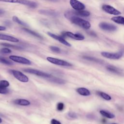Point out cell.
Instances as JSON below:
<instances>
[{
	"instance_id": "6da1fadb",
	"label": "cell",
	"mask_w": 124,
	"mask_h": 124,
	"mask_svg": "<svg viewBox=\"0 0 124 124\" xmlns=\"http://www.w3.org/2000/svg\"><path fill=\"white\" fill-rule=\"evenodd\" d=\"M69 19L73 23L77 25L78 26L86 30L90 29L91 26V23L88 21H87L76 16H72L70 17Z\"/></svg>"
},
{
	"instance_id": "7a4b0ae2",
	"label": "cell",
	"mask_w": 124,
	"mask_h": 124,
	"mask_svg": "<svg viewBox=\"0 0 124 124\" xmlns=\"http://www.w3.org/2000/svg\"><path fill=\"white\" fill-rule=\"evenodd\" d=\"M23 71L30 74H33L38 77L45 78H50L52 77V76L49 74H48L46 72H44L43 71H41L38 70L32 69V68H26L23 69Z\"/></svg>"
},
{
	"instance_id": "3957f363",
	"label": "cell",
	"mask_w": 124,
	"mask_h": 124,
	"mask_svg": "<svg viewBox=\"0 0 124 124\" xmlns=\"http://www.w3.org/2000/svg\"><path fill=\"white\" fill-rule=\"evenodd\" d=\"M46 60L50 62L58 65H60V66H67V67H69V66H72V64L68 62L65 61H64L63 60L55 58H53L51 57H47L46 58Z\"/></svg>"
},
{
	"instance_id": "277c9868",
	"label": "cell",
	"mask_w": 124,
	"mask_h": 124,
	"mask_svg": "<svg viewBox=\"0 0 124 124\" xmlns=\"http://www.w3.org/2000/svg\"><path fill=\"white\" fill-rule=\"evenodd\" d=\"M11 72L14 77L18 80L22 82H27L29 81L28 77L21 72L16 70H12Z\"/></svg>"
},
{
	"instance_id": "5b68a950",
	"label": "cell",
	"mask_w": 124,
	"mask_h": 124,
	"mask_svg": "<svg viewBox=\"0 0 124 124\" xmlns=\"http://www.w3.org/2000/svg\"><path fill=\"white\" fill-rule=\"evenodd\" d=\"M101 54L102 56L110 59L117 60L121 58L123 55V51H119L116 53H111L108 52H102Z\"/></svg>"
},
{
	"instance_id": "8992f818",
	"label": "cell",
	"mask_w": 124,
	"mask_h": 124,
	"mask_svg": "<svg viewBox=\"0 0 124 124\" xmlns=\"http://www.w3.org/2000/svg\"><path fill=\"white\" fill-rule=\"evenodd\" d=\"M9 58L10 60H12L13 61L23 64H27V65H30L31 64V62L29 59L25 58L23 57H20L16 55H11L9 56Z\"/></svg>"
},
{
	"instance_id": "52a82bcc",
	"label": "cell",
	"mask_w": 124,
	"mask_h": 124,
	"mask_svg": "<svg viewBox=\"0 0 124 124\" xmlns=\"http://www.w3.org/2000/svg\"><path fill=\"white\" fill-rule=\"evenodd\" d=\"M102 9L104 11L110 15L118 16L121 14V13L119 10L109 5L103 4L102 6Z\"/></svg>"
},
{
	"instance_id": "ba28073f",
	"label": "cell",
	"mask_w": 124,
	"mask_h": 124,
	"mask_svg": "<svg viewBox=\"0 0 124 124\" xmlns=\"http://www.w3.org/2000/svg\"><path fill=\"white\" fill-rule=\"evenodd\" d=\"M62 36L63 38L65 37H68L77 40H83L84 39V36L83 35L80 33H73L70 31L64 32Z\"/></svg>"
},
{
	"instance_id": "9c48e42d",
	"label": "cell",
	"mask_w": 124,
	"mask_h": 124,
	"mask_svg": "<svg viewBox=\"0 0 124 124\" xmlns=\"http://www.w3.org/2000/svg\"><path fill=\"white\" fill-rule=\"evenodd\" d=\"M71 7L76 11H81L85 9V5L78 0H70Z\"/></svg>"
},
{
	"instance_id": "30bf717a",
	"label": "cell",
	"mask_w": 124,
	"mask_h": 124,
	"mask_svg": "<svg viewBox=\"0 0 124 124\" xmlns=\"http://www.w3.org/2000/svg\"><path fill=\"white\" fill-rule=\"evenodd\" d=\"M99 27L104 31H113L117 30V27L113 24L107 22H101L99 24Z\"/></svg>"
},
{
	"instance_id": "8fae6325",
	"label": "cell",
	"mask_w": 124,
	"mask_h": 124,
	"mask_svg": "<svg viewBox=\"0 0 124 124\" xmlns=\"http://www.w3.org/2000/svg\"><path fill=\"white\" fill-rule=\"evenodd\" d=\"M47 34L49 36H50L51 37L54 38L55 40H58L59 42H60L62 44H63V45H64L66 46H71V44L70 43H69L67 41H66L64 39V38L62 37V36H58L57 35H56V34H55L54 33H52L51 32H48Z\"/></svg>"
},
{
	"instance_id": "7c38bea8",
	"label": "cell",
	"mask_w": 124,
	"mask_h": 124,
	"mask_svg": "<svg viewBox=\"0 0 124 124\" xmlns=\"http://www.w3.org/2000/svg\"><path fill=\"white\" fill-rule=\"evenodd\" d=\"M0 40L7 41L14 43H17L19 42V40L17 38L12 36L3 34H0Z\"/></svg>"
},
{
	"instance_id": "4fadbf2b",
	"label": "cell",
	"mask_w": 124,
	"mask_h": 124,
	"mask_svg": "<svg viewBox=\"0 0 124 124\" xmlns=\"http://www.w3.org/2000/svg\"><path fill=\"white\" fill-rule=\"evenodd\" d=\"M19 3L33 8H35L37 6V4L36 2L29 0H20Z\"/></svg>"
},
{
	"instance_id": "5bb4252c",
	"label": "cell",
	"mask_w": 124,
	"mask_h": 124,
	"mask_svg": "<svg viewBox=\"0 0 124 124\" xmlns=\"http://www.w3.org/2000/svg\"><path fill=\"white\" fill-rule=\"evenodd\" d=\"M14 102L15 104L23 106H27L31 104L29 101L25 99H16L14 100Z\"/></svg>"
},
{
	"instance_id": "9a60e30c",
	"label": "cell",
	"mask_w": 124,
	"mask_h": 124,
	"mask_svg": "<svg viewBox=\"0 0 124 124\" xmlns=\"http://www.w3.org/2000/svg\"><path fill=\"white\" fill-rule=\"evenodd\" d=\"M77 93L82 96H89L91 94L90 91L84 87H79L77 89Z\"/></svg>"
},
{
	"instance_id": "2e32d148",
	"label": "cell",
	"mask_w": 124,
	"mask_h": 124,
	"mask_svg": "<svg viewBox=\"0 0 124 124\" xmlns=\"http://www.w3.org/2000/svg\"><path fill=\"white\" fill-rule=\"evenodd\" d=\"M49 80L53 83L59 84H64L66 82V81L63 79L58 78H55L52 77L51 78H48Z\"/></svg>"
},
{
	"instance_id": "e0dca14e",
	"label": "cell",
	"mask_w": 124,
	"mask_h": 124,
	"mask_svg": "<svg viewBox=\"0 0 124 124\" xmlns=\"http://www.w3.org/2000/svg\"><path fill=\"white\" fill-rule=\"evenodd\" d=\"M111 19L113 21L117 24L124 25V17L122 16H116L112 17Z\"/></svg>"
},
{
	"instance_id": "ac0fdd59",
	"label": "cell",
	"mask_w": 124,
	"mask_h": 124,
	"mask_svg": "<svg viewBox=\"0 0 124 124\" xmlns=\"http://www.w3.org/2000/svg\"><path fill=\"white\" fill-rule=\"evenodd\" d=\"M100 113L104 117L109 119H113L115 117L114 114L104 110H101L100 111Z\"/></svg>"
},
{
	"instance_id": "d6986e66",
	"label": "cell",
	"mask_w": 124,
	"mask_h": 124,
	"mask_svg": "<svg viewBox=\"0 0 124 124\" xmlns=\"http://www.w3.org/2000/svg\"><path fill=\"white\" fill-rule=\"evenodd\" d=\"M39 13L42 15H46V16H56L57 13L54 11L51 10H40L39 11Z\"/></svg>"
},
{
	"instance_id": "ffe728a7",
	"label": "cell",
	"mask_w": 124,
	"mask_h": 124,
	"mask_svg": "<svg viewBox=\"0 0 124 124\" xmlns=\"http://www.w3.org/2000/svg\"><path fill=\"white\" fill-rule=\"evenodd\" d=\"M23 30L25 31L28 32V33H29V34H31V35H33V36H35V37H36L39 38H40V39H42V37L41 36V35H40V34H38V33H37V32H35V31H31V30H29V29H27V28H23Z\"/></svg>"
},
{
	"instance_id": "44dd1931",
	"label": "cell",
	"mask_w": 124,
	"mask_h": 124,
	"mask_svg": "<svg viewBox=\"0 0 124 124\" xmlns=\"http://www.w3.org/2000/svg\"><path fill=\"white\" fill-rule=\"evenodd\" d=\"M97 94L99 96H100L102 98H103V99H104L106 100H110L111 99V96L105 93L102 92H98Z\"/></svg>"
},
{
	"instance_id": "7402d4cb",
	"label": "cell",
	"mask_w": 124,
	"mask_h": 124,
	"mask_svg": "<svg viewBox=\"0 0 124 124\" xmlns=\"http://www.w3.org/2000/svg\"><path fill=\"white\" fill-rule=\"evenodd\" d=\"M106 68L110 72L116 73V74H120V72L119 71L118 69L115 66L111 65H108L106 66Z\"/></svg>"
},
{
	"instance_id": "603a6c76",
	"label": "cell",
	"mask_w": 124,
	"mask_h": 124,
	"mask_svg": "<svg viewBox=\"0 0 124 124\" xmlns=\"http://www.w3.org/2000/svg\"><path fill=\"white\" fill-rule=\"evenodd\" d=\"M0 45H2V46H7V47H11V48L16 49H21L22 48L20 46H15V45H12V44H8V43H0Z\"/></svg>"
},
{
	"instance_id": "cb8c5ba5",
	"label": "cell",
	"mask_w": 124,
	"mask_h": 124,
	"mask_svg": "<svg viewBox=\"0 0 124 124\" xmlns=\"http://www.w3.org/2000/svg\"><path fill=\"white\" fill-rule=\"evenodd\" d=\"M0 62L8 65H11L13 64V63L11 61L8 60L5 58L2 57H0Z\"/></svg>"
},
{
	"instance_id": "d4e9b609",
	"label": "cell",
	"mask_w": 124,
	"mask_h": 124,
	"mask_svg": "<svg viewBox=\"0 0 124 124\" xmlns=\"http://www.w3.org/2000/svg\"><path fill=\"white\" fill-rule=\"evenodd\" d=\"M12 19H13V20L14 22H16V23H18V24H20V25H21L24 26H27V25L25 22H24L22 21L21 20H20L17 16H13V17H12Z\"/></svg>"
},
{
	"instance_id": "484cf974",
	"label": "cell",
	"mask_w": 124,
	"mask_h": 124,
	"mask_svg": "<svg viewBox=\"0 0 124 124\" xmlns=\"http://www.w3.org/2000/svg\"><path fill=\"white\" fill-rule=\"evenodd\" d=\"M9 93V90L7 87H3L0 85V93L1 94H7Z\"/></svg>"
},
{
	"instance_id": "4316f807",
	"label": "cell",
	"mask_w": 124,
	"mask_h": 124,
	"mask_svg": "<svg viewBox=\"0 0 124 124\" xmlns=\"http://www.w3.org/2000/svg\"><path fill=\"white\" fill-rule=\"evenodd\" d=\"M83 58L87 60H89V61H93L96 62H100V60L97 59V58H95L94 57H90V56H83Z\"/></svg>"
},
{
	"instance_id": "83f0119b",
	"label": "cell",
	"mask_w": 124,
	"mask_h": 124,
	"mask_svg": "<svg viewBox=\"0 0 124 124\" xmlns=\"http://www.w3.org/2000/svg\"><path fill=\"white\" fill-rule=\"evenodd\" d=\"M64 108V105L62 102H59L57 105V109L58 111H62Z\"/></svg>"
},
{
	"instance_id": "f1b7e54d",
	"label": "cell",
	"mask_w": 124,
	"mask_h": 124,
	"mask_svg": "<svg viewBox=\"0 0 124 124\" xmlns=\"http://www.w3.org/2000/svg\"><path fill=\"white\" fill-rule=\"evenodd\" d=\"M9 82L5 80H1L0 81V85L5 87H8L9 86Z\"/></svg>"
},
{
	"instance_id": "f546056e",
	"label": "cell",
	"mask_w": 124,
	"mask_h": 124,
	"mask_svg": "<svg viewBox=\"0 0 124 124\" xmlns=\"http://www.w3.org/2000/svg\"><path fill=\"white\" fill-rule=\"evenodd\" d=\"M12 51L11 49H10L8 48L4 47L0 50V52L3 54H8V53H11Z\"/></svg>"
},
{
	"instance_id": "4dcf8cb0",
	"label": "cell",
	"mask_w": 124,
	"mask_h": 124,
	"mask_svg": "<svg viewBox=\"0 0 124 124\" xmlns=\"http://www.w3.org/2000/svg\"><path fill=\"white\" fill-rule=\"evenodd\" d=\"M50 49L53 52H56V53H60L61 52V49L59 47L57 46H50Z\"/></svg>"
},
{
	"instance_id": "1f68e13d",
	"label": "cell",
	"mask_w": 124,
	"mask_h": 124,
	"mask_svg": "<svg viewBox=\"0 0 124 124\" xmlns=\"http://www.w3.org/2000/svg\"><path fill=\"white\" fill-rule=\"evenodd\" d=\"M0 1L10 2V3H19L20 0H0Z\"/></svg>"
},
{
	"instance_id": "d6a6232c",
	"label": "cell",
	"mask_w": 124,
	"mask_h": 124,
	"mask_svg": "<svg viewBox=\"0 0 124 124\" xmlns=\"http://www.w3.org/2000/svg\"><path fill=\"white\" fill-rule=\"evenodd\" d=\"M68 115L69 117L72 118H77V115L76 114V113L74 112H69L68 113Z\"/></svg>"
},
{
	"instance_id": "836d02e7",
	"label": "cell",
	"mask_w": 124,
	"mask_h": 124,
	"mask_svg": "<svg viewBox=\"0 0 124 124\" xmlns=\"http://www.w3.org/2000/svg\"><path fill=\"white\" fill-rule=\"evenodd\" d=\"M51 124H62L60 121L55 119H53L51 121Z\"/></svg>"
},
{
	"instance_id": "e575fe53",
	"label": "cell",
	"mask_w": 124,
	"mask_h": 124,
	"mask_svg": "<svg viewBox=\"0 0 124 124\" xmlns=\"http://www.w3.org/2000/svg\"><path fill=\"white\" fill-rule=\"evenodd\" d=\"M89 34L91 35V36H96V34H95V32H93V31H90L89 32Z\"/></svg>"
},
{
	"instance_id": "d590c367",
	"label": "cell",
	"mask_w": 124,
	"mask_h": 124,
	"mask_svg": "<svg viewBox=\"0 0 124 124\" xmlns=\"http://www.w3.org/2000/svg\"><path fill=\"white\" fill-rule=\"evenodd\" d=\"M6 30V27L2 26H0V31H4Z\"/></svg>"
},
{
	"instance_id": "8d00e7d4",
	"label": "cell",
	"mask_w": 124,
	"mask_h": 124,
	"mask_svg": "<svg viewBox=\"0 0 124 124\" xmlns=\"http://www.w3.org/2000/svg\"><path fill=\"white\" fill-rule=\"evenodd\" d=\"M4 13V11L2 9H0V15H3Z\"/></svg>"
},
{
	"instance_id": "74e56055",
	"label": "cell",
	"mask_w": 124,
	"mask_h": 124,
	"mask_svg": "<svg viewBox=\"0 0 124 124\" xmlns=\"http://www.w3.org/2000/svg\"><path fill=\"white\" fill-rule=\"evenodd\" d=\"M1 123H2V119H1V118L0 117V124Z\"/></svg>"
},
{
	"instance_id": "f35d334b",
	"label": "cell",
	"mask_w": 124,
	"mask_h": 124,
	"mask_svg": "<svg viewBox=\"0 0 124 124\" xmlns=\"http://www.w3.org/2000/svg\"><path fill=\"white\" fill-rule=\"evenodd\" d=\"M51 0V1H56V0Z\"/></svg>"
},
{
	"instance_id": "ab89813d",
	"label": "cell",
	"mask_w": 124,
	"mask_h": 124,
	"mask_svg": "<svg viewBox=\"0 0 124 124\" xmlns=\"http://www.w3.org/2000/svg\"><path fill=\"white\" fill-rule=\"evenodd\" d=\"M116 124V123H113V124Z\"/></svg>"
}]
</instances>
